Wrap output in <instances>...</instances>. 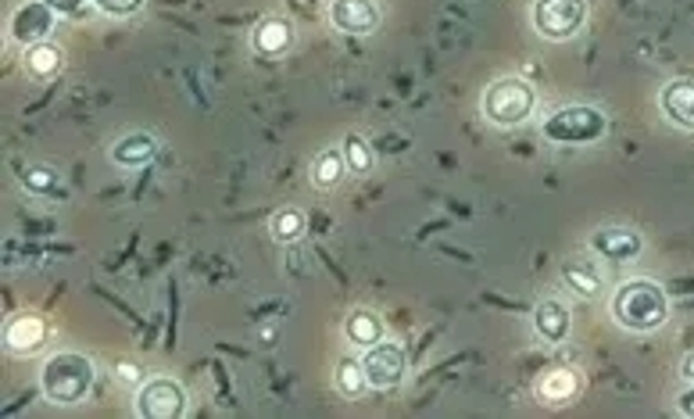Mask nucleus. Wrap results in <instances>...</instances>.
<instances>
[{
  "label": "nucleus",
  "mask_w": 694,
  "mask_h": 419,
  "mask_svg": "<svg viewBox=\"0 0 694 419\" xmlns=\"http://www.w3.org/2000/svg\"><path fill=\"white\" fill-rule=\"evenodd\" d=\"M612 320L630 330V334H652V330L666 326L670 320V298L648 277L627 280L612 294Z\"/></svg>",
  "instance_id": "nucleus-1"
},
{
  "label": "nucleus",
  "mask_w": 694,
  "mask_h": 419,
  "mask_svg": "<svg viewBox=\"0 0 694 419\" xmlns=\"http://www.w3.org/2000/svg\"><path fill=\"white\" fill-rule=\"evenodd\" d=\"M94 387V363L79 352H54L40 369V391L51 406H79Z\"/></svg>",
  "instance_id": "nucleus-2"
},
{
  "label": "nucleus",
  "mask_w": 694,
  "mask_h": 419,
  "mask_svg": "<svg viewBox=\"0 0 694 419\" xmlns=\"http://www.w3.org/2000/svg\"><path fill=\"white\" fill-rule=\"evenodd\" d=\"M480 108H484V119L498 129L523 126L533 115V108H538V90H533V83L523 76H501L484 90Z\"/></svg>",
  "instance_id": "nucleus-3"
},
{
  "label": "nucleus",
  "mask_w": 694,
  "mask_h": 419,
  "mask_svg": "<svg viewBox=\"0 0 694 419\" xmlns=\"http://www.w3.org/2000/svg\"><path fill=\"white\" fill-rule=\"evenodd\" d=\"M605 129H609V119H605V111L595 105H566L552 111L541 126V133L555 143H595L605 137Z\"/></svg>",
  "instance_id": "nucleus-4"
},
{
  "label": "nucleus",
  "mask_w": 694,
  "mask_h": 419,
  "mask_svg": "<svg viewBox=\"0 0 694 419\" xmlns=\"http://www.w3.org/2000/svg\"><path fill=\"white\" fill-rule=\"evenodd\" d=\"M530 22L541 40H573L587 22V0H533Z\"/></svg>",
  "instance_id": "nucleus-5"
},
{
  "label": "nucleus",
  "mask_w": 694,
  "mask_h": 419,
  "mask_svg": "<svg viewBox=\"0 0 694 419\" xmlns=\"http://www.w3.org/2000/svg\"><path fill=\"white\" fill-rule=\"evenodd\" d=\"M186 391L183 384H176L172 377H154L143 380V387L137 391V416L140 419H176L186 412Z\"/></svg>",
  "instance_id": "nucleus-6"
},
{
  "label": "nucleus",
  "mask_w": 694,
  "mask_h": 419,
  "mask_svg": "<svg viewBox=\"0 0 694 419\" xmlns=\"http://www.w3.org/2000/svg\"><path fill=\"white\" fill-rule=\"evenodd\" d=\"M361 366H366L369 387H376V391L398 387L404 380V369H409V363H404V348L394 341H376L372 348H366V355H361Z\"/></svg>",
  "instance_id": "nucleus-7"
},
{
  "label": "nucleus",
  "mask_w": 694,
  "mask_h": 419,
  "mask_svg": "<svg viewBox=\"0 0 694 419\" xmlns=\"http://www.w3.org/2000/svg\"><path fill=\"white\" fill-rule=\"evenodd\" d=\"M329 22L344 36H369L380 25V8L372 0H334L329 4Z\"/></svg>",
  "instance_id": "nucleus-8"
},
{
  "label": "nucleus",
  "mask_w": 694,
  "mask_h": 419,
  "mask_svg": "<svg viewBox=\"0 0 694 419\" xmlns=\"http://www.w3.org/2000/svg\"><path fill=\"white\" fill-rule=\"evenodd\" d=\"M54 8H47L43 0H29L19 11L11 14V40L25 43V47H33V43L47 40V33L54 29Z\"/></svg>",
  "instance_id": "nucleus-9"
},
{
  "label": "nucleus",
  "mask_w": 694,
  "mask_h": 419,
  "mask_svg": "<svg viewBox=\"0 0 694 419\" xmlns=\"http://www.w3.org/2000/svg\"><path fill=\"white\" fill-rule=\"evenodd\" d=\"M659 108L676 129L694 133V79H670L659 90Z\"/></svg>",
  "instance_id": "nucleus-10"
},
{
  "label": "nucleus",
  "mask_w": 694,
  "mask_h": 419,
  "mask_svg": "<svg viewBox=\"0 0 694 419\" xmlns=\"http://www.w3.org/2000/svg\"><path fill=\"white\" fill-rule=\"evenodd\" d=\"M570 326H573V315L570 305L559 298H544L538 309H533V330H538V337L547 344H562L570 337Z\"/></svg>",
  "instance_id": "nucleus-11"
},
{
  "label": "nucleus",
  "mask_w": 694,
  "mask_h": 419,
  "mask_svg": "<svg viewBox=\"0 0 694 419\" xmlns=\"http://www.w3.org/2000/svg\"><path fill=\"white\" fill-rule=\"evenodd\" d=\"M590 248H595L601 258H612V262H630V258L641 255V237L633 234V229L623 226H609V229H598L595 237H590Z\"/></svg>",
  "instance_id": "nucleus-12"
},
{
  "label": "nucleus",
  "mask_w": 694,
  "mask_h": 419,
  "mask_svg": "<svg viewBox=\"0 0 694 419\" xmlns=\"http://www.w3.org/2000/svg\"><path fill=\"white\" fill-rule=\"evenodd\" d=\"M576 395H581V377H576L573 369L555 366V369H544L541 373L538 398L544 401V406H570Z\"/></svg>",
  "instance_id": "nucleus-13"
},
{
  "label": "nucleus",
  "mask_w": 694,
  "mask_h": 419,
  "mask_svg": "<svg viewBox=\"0 0 694 419\" xmlns=\"http://www.w3.org/2000/svg\"><path fill=\"white\" fill-rule=\"evenodd\" d=\"M43 337H47V326H43L40 315H14L4 326V348L14 355H33Z\"/></svg>",
  "instance_id": "nucleus-14"
},
{
  "label": "nucleus",
  "mask_w": 694,
  "mask_h": 419,
  "mask_svg": "<svg viewBox=\"0 0 694 419\" xmlns=\"http://www.w3.org/2000/svg\"><path fill=\"white\" fill-rule=\"evenodd\" d=\"M251 47L262 57H280L294 47V29L286 19H262L251 33Z\"/></svg>",
  "instance_id": "nucleus-15"
},
{
  "label": "nucleus",
  "mask_w": 694,
  "mask_h": 419,
  "mask_svg": "<svg viewBox=\"0 0 694 419\" xmlns=\"http://www.w3.org/2000/svg\"><path fill=\"white\" fill-rule=\"evenodd\" d=\"M158 158V140L151 133H126L111 143V162L119 169H140Z\"/></svg>",
  "instance_id": "nucleus-16"
},
{
  "label": "nucleus",
  "mask_w": 694,
  "mask_h": 419,
  "mask_svg": "<svg viewBox=\"0 0 694 419\" xmlns=\"http://www.w3.org/2000/svg\"><path fill=\"white\" fill-rule=\"evenodd\" d=\"M562 280H566V287L573 294H581V298H598L601 291V277H598V269L584 262V258H566L562 262Z\"/></svg>",
  "instance_id": "nucleus-17"
},
{
  "label": "nucleus",
  "mask_w": 694,
  "mask_h": 419,
  "mask_svg": "<svg viewBox=\"0 0 694 419\" xmlns=\"http://www.w3.org/2000/svg\"><path fill=\"white\" fill-rule=\"evenodd\" d=\"M22 65H25V72L33 79H54L57 72H62V51L54 47V43H47V40H40V43H33V47H25V57H22Z\"/></svg>",
  "instance_id": "nucleus-18"
},
{
  "label": "nucleus",
  "mask_w": 694,
  "mask_h": 419,
  "mask_svg": "<svg viewBox=\"0 0 694 419\" xmlns=\"http://www.w3.org/2000/svg\"><path fill=\"white\" fill-rule=\"evenodd\" d=\"M344 334H347V341L355 344V348H372L376 341H383V323H380V315L358 309V312L347 315Z\"/></svg>",
  "instance_id": "nucleus-19"
},
{
  "label": "nucleus",
  "mask_w": 694,
  "mask_h": 419,
  "mask_svg": "<svg viewBox=\"0 0 694 419\" xmlns=\"http://www.w3.org/2000/svg\"><path fill=\"white\" fill-rule=\"evenodd\" d=\"M344 172H347L344 151L329 148V151H323V154L312 162V183L319 186V191H334V186L344 180Z\"/></svg>",
  "instance_id": "nucleus-20"
},
{
  "label": "nucleus",
  "mask_w": 694,
  "mask_h": 419,
  "mask_svg": "<svg viewBox=\"0 0 694 419\" xmlns=\"http://www.w3.org/2000/svg\"><path fill=\"white\" fill-rule=\"evenodd\" d=\"M269 229H272V237L283 240V244H297L301 237H305L308 223H305V215H301L297 208H280L276 215H272Z\"/></svg>",
  "instance_id": "nucleus-21"
},
{
  "label": "nucleus",
  "mask_w": 694,
  "mask_h": 419,
  "mask_svg": "<svg viewBox=\"0 0 694 419\" xmlns=\"http://www.w3.org/2000/svg\"><path fill=\"white\" fill-rule=\"evenodd\" d=\"M369 387V377H366V366L355 363V358H344V363L337 366V391L344 398H361Z\"/></svg>",
  "instance_id": "nucleus-22"
},
{
  "label": "nucleus",
  "mask_w": 694,
  "mask_h": 419,
  "mask_svg": "<svg viewBox=\"0 0 694 419\" xmlns=\"http://www.w3.org/2000/svg\"><path fill=\"white\" fill-rule=\"evenodd\" d=\"M344 162H347V172H355V176H369V172H372V151H369V143L351 133V137L344 140Z\"/></svg>",
  "instance_id": "nucleus-23"
},
{
  "label": "nucleus",
  "mask_w": 694,
  "mask_h": 419,
  "mask_svg": "<svg viewBox=\"0 0 694 419\" xmlns=\"http://www.w3.org/2000/svg\"><path fill=\"white\" fill-rule=\"evenodd\" d=\"M97 11L111 14V19H129V14H137L148 0H94Z\"/></svg>",
  "instance_id": "nucleus-24"
},
{
  "label": "nucleus",
  "mask_w": 694,
  "mask_h": 419,
  "mask_svg": "<svg viewBox=\"0 0 694 419\" xmlns=\"http://www.w3.org/2000/svg\"><path fill=\"white\" fill-rule=\"evenodd\" d=\"M22 180H25V186H33V191H47V186L54 183V172H47V169H29Z\"/></svg>",
  "instance_id": "nucleus-25"
},
{
  "label": "nucleus",
  "mask_w": 694,
  "mask_h": 419,
  "mask_svg": "<svg viewBox=\"0 0 694 419\" xmlns=\"http://www.w3.org/2000/svg\"><path fill=\"white\" fill-rule=\"evenodd\" d=\"M115 377H119L122 384H129V387L143 380L140 377V366H133V363H119V366H115Z\"/></svg>",
  "instance_id": "nucleus-26"
},
{
  "label": "nucleus",
  "mask_w": 694,
  "mask_h": 419,
  "mask_svg": "<svg viewBox=\"0 0 694 419\" xmlns=\"http://www.w3.org/2000/svg\"><path fill=\"white\" fill-rule=\"evenodd\" d=\"M43 4L54 8L57 14H76V11L86 4V0H43Z\"/></svg>",
  "instance_id": "nucleus-27"
},
{
  "label": "nucleus",
  "mask_w": 694,
  "mask_h": 419,
  "mask_svg": "<svg viewBox=\"0 0 694 419\" xmlns=\"http://www.w3.org/2000/svg\"><path fill=\"white\" fill-rule=\"evenodd\" d=\"M676 406H681V412H684V416H691V419H694V384L687 387V391H684L681 398H676Z\"/></svg>",
  "instance_id": "nucleus-28"
},
{
  "label": "nucleus",
  "mask_w": 694,
  "mask_h": 419,
  "mask_svg": "<svg viewBox=\"0 0 694 419\" xmlns=\"http://www.w3.org/2000/svg\"><path fill=\"white\" fill-rule=\"evenodd\" d=\"M681 377L687 380V384H694V352L684 358V363H681Z\"/></svg>",
  "instance_id": "nucleus-29"
}]
</instances>
